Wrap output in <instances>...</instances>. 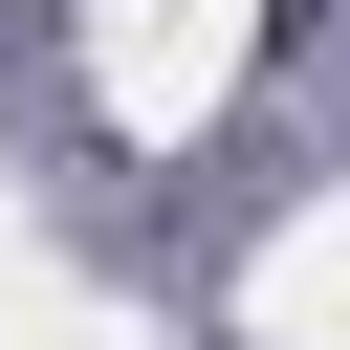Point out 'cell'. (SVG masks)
<instances>
[]
</instances>
